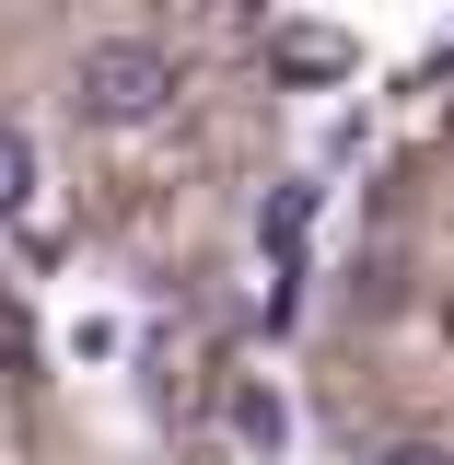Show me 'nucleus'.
Listing matches in <instances>:
<instances>
[{"instance_id": "obj_1", "label": "nucleus", "mask_w": 454, "mask_h": 465, "mask_svg": "<svg viewBox=\"0 0 454 465\" xmlns=\"http://www.w3.org/2000/svg\"><path fill=\"white\" fill-rule=\"evenodd\" d=\"M175 70L152 35H106V47H82V70H70V105L94 116V128H140V116H164L175 105Z\"/></svg>"}, {"instance_id": "obj_2", "label": "nucleus", "mask_w": 454, "mask_h": 465, "mask_svg": "<svg viewBox=\"0 0 454 465\" xmlns=\"http://www.w3.org/2000/svg\"><path fill=\"white\" fill-rule=\"evenodd\" d=\"M268 58H280V70H303V82H338V70H349V35H327V24H280V35H268Z\"/></svg>"}, {"instance_id": "obj_3", "label": "nucleus", "mask_w": 454, "mask_h": 465, "mask_svg": "<svg viewBox=\"0 0 454 465\" xmlns=\"http://www.w3.org/2000/svg\"><path fill=\"white\" fill-rule=\"evenodd\" d=\"M303 222H315V186H280V198L257 210V244H268V268H291V244H303Z\"/></svg>"}, {"instance_id": "obj_4", "label": "nucleus", "mask_w": 454, "mask_h": 465, "mask_svg": "<svg viewBox=\"0 0 454 465\" xmlns=\"http://www.w3.org/2000/svg\"><path fill=\"white\" fill-rule=\"evenodd\" d=\"M24 198H35V140H24V128L0 116V222H12Z\"/></svg>"}, {"instance_id": "obj_5", "label": "nucleus", "mask_w": 454, "mask_h": 465, "mask_svg": "<svg viewBox=\"0 0 454 465\" xmlns=\"http://www.w3.org/2000/svg\"><path fill=\"white\" fill-rule=\"evenodd\" d=\"M233 430L257 442V454H280V430H291V407L280 396H233Z\"/></svg>"}, {"instance_id": "obj_6", "label": "nucleus", "mask_w": 454, "mask_h": 465, "mask_svg": "<svg viewBox=\"0 0 454 465\" xmlns=\"http://www.w3.org/2000/svg\"><path fill=\"white\" fill-rule=\"evenodd\" d=\"M0 361H12V372L35 361V326H24V302H12V291H0Z\"/></svg>"}, {"instance_id": "obj_7", "label": "nucleus", "mask_w": 454, "mask_h": 465, "mask_svg": "<svg viewBox=\"0 0 454 465\" xmlns=\"http://www.w3.org/2000/svg\"><path fill=\"white\" fill-rule=\"evenodd\" d=\"M385 465H454V454H443V442H397Z\"/></svg>"}]
</instances>
